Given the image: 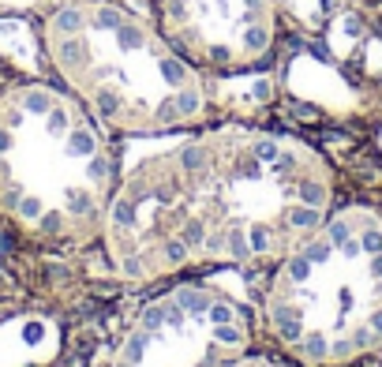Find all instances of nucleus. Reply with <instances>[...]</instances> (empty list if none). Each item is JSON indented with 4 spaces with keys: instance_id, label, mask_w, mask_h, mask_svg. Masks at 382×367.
<instances>
[{
    "instance_id": "obj_1",
    "label": "nucleus",
    "mask_w": 382,
    "mask_h": 367,
    "mask_svg": "<svg viewBox=\"0 0 382 367\" xmlns=\"http://www.w3.org/2000/svg\"><path fill=\"white\" fill-rule=\"evenodd\" d=\"M334 210L315 146L259 127H214L139 161L116 184L102 244L124 282L199 266L278 263Z\"/></svg>"
},
{
    "instance_id": "obj_2",
    "label": "nucleus",
    "mask_w": 382,
    "mask_h": 367,
    "mask_svg": "<svg viewBox=\"0 0 382 367\" xmlns=\"http://www.w3.org/2000/svg\"><path fill=\"white\" fill-rule=\"evenodd\" d=\"M113 191L105 127L71 90L30 79L0 94V218L23 240L71 247L102 236Z\"/></svg>"
},
{
    "instance_id": "obj_3",
    "label": "nucleus",
    "mask_w": 382,
    "mask_h": 367,
    "mask_svg": "<svg viewBox=\"0 0 382 367\" xmlns=\"http://www.w3.org/2000/svg\"><path fill=\"white\" fill-rule=\"evenodd\" d=\"M41 46L105 132L165 135L206 120L210 94L203 71L113 0H60L41 23Z\"/></svg>"
},
{
    "instance_id": "obj_4",
    "label": "nucleus",
    "mask_w": 382,
    "mask_h": 367,
    "mask_svg": "<svg viewBox=\"0 0 382 367\" xmlns=\"http://www.w3.org/2000/svg\"><path fill=\"white\" fill-rule=\"evenodd\" d=\"M266 330L311 367H348L382 349V214L330 210L296 244L266 289Z\"/></svg>"
},
{
    "instance_id": "obj_5",
    "label": "nucleus",
    "mask_w": 382,
    "mask_h": 367,
    "mask_svg": "<svg viewBox=\"0 0 382 367\" xmlns=\"http://www.w3.org/2000/svg\"><path fill=\"white\" fill-rule=\"evenodd\" d=\"M251 349L244 307L199 282L146 300L109 367H225Z\"/></svg>"
},
{
    "instance_id": "obj_6",
    "label": "nucleus",
    "mask_w": 382,
    "mask_h": 367,
    "mask_svg": "<svg viewBox=\"0 0 382 367\" xmlns=\"http://www.w3.org/2000/svg\"><path fill=\"white\" fill-rule=\"evenodd\" d=\"M161 30L195 68L251 71L278 41L274 0H161Z\"/></svg>"
},
{
    "instance_id": "obj_7",
    "label": "nucleus",
    "mask_w": 382,
    "mask_h": 367,
    "mask_svg": "<svg viewBox=\"0 0 382 367\" xmlns=\"http://www.w3.org/2000/svg\"><path fill=\"white\" fill-rule=\"evenodd\" d=\"M60 330L41 315H19L0 322V367H41L57 356Z\"/></svg>"
},
{
    "instance_id": "obj_8",
    "label": "nucleus",
    "mask_w": 382,
    "mask_h": 367,
    "mask_svg": "<svg viewBox=\"0 0 382 367\" xmlns=\"http://www.w3.org/2000/svg\"><path fill=\"white\" fill-rule=\"evenodd\" d=\"M274 4H278V15L285 12L292 23L303 27V30L322 27L334 12V0H274Z\"/></svg>"
},
{
    "instance_id": "obj_9",
    "label": "nucleus",
    "mask_w": 382,
    "mask_h": 367,
    "mask_svg": "<svg viewBox=\"0 0 382 367\" xmlns=\"http://www.w3.org/2000/svg\"><path fill=\"white\" fill-rule=\"evenodd\" d=\"M225 367H285V363L270 360V356H255V352H244V356H236V360H233V363H225Z\"/></svg>"
}]
</instances>
